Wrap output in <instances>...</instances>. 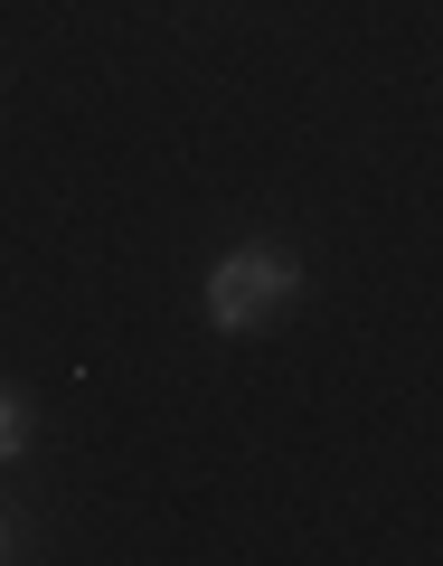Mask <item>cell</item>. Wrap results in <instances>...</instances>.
<instances>
[{
	"label": "cell",
	"mask_w": 443,
	"mask_h": 566,
	"mask_svg": "<svg viewBox=\"0 0 443 566\" xmlns=\"http://www.w3.org/2000/svg\"><path fill=\"white\" fill-rule=\"evenodd\" d=\"M303 255H283V245H226L218 264H208V331H274V312H293L303 303Z\"/></svg>",
	"instance_id": "6da1fadb"
},
{
	"label": "cell",
	"mask_w": 443,
	"mask_h": 566,
	"mask_svg": "<svg viewBox=\"0 0 443 566\" xmlns=\"http://www.w3.org/2000/svg\"><path fill=\"white\" fill-rule=\"evenodd\" d=\"M20 453H29V397L0 387V463H20Z\"/></svg>",
	"instance_id": "7a4b0ae2"
},
{
	"label": "cell",
	"mask_w": 443,
	"mask_h": 566,
	"mask_svg": "<svg viewBox=\"0 0 443 566\" xmlns=\"http://www.w3.org/2000/svg\"><path fill=\"white\" fill-rule=\"evenodd\" d=\"M10 538H20V528H10V510H0V557H10Z\"/></svg>",
	"instance_id": "3957f363"
}]
</instances>
